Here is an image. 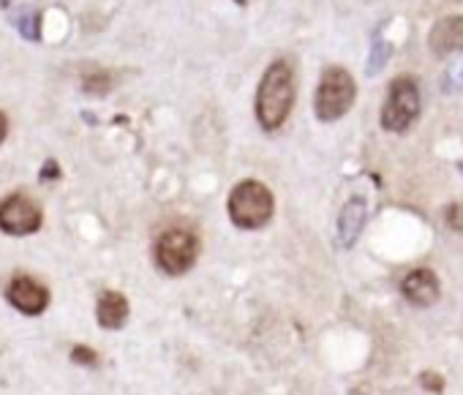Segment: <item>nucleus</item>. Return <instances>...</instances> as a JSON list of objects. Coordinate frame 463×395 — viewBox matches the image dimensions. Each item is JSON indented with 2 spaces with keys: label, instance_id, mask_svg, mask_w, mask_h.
<instances>
[{
  "label": "nucleus",
  "instance_id": "nucleus-16",
  "mask_svg": "<svg viewBox=\"0 0 463 395\" xmlns=\"http://www.w3.org/2000/svg\"><path fill=\"white\" fill-rule=\"evenodd\" d=\"M422 382H425V384H428V390H434V393H436V390H444V387H441V384H444V382H441V376L439 379H436V376H434V373H425V376H422Z\"/></svg>",
  "mask_w": 463,
  "mask_h": 395
},
{
  "label": "nucleus",
  "instance_id": "nucleus-6",
  "mask_svg": "<svg viewBox=\"0 0 463 395\" xmlns=\"http://www.w3.org/2000/svg\"><path fill=\"white\" fill-rule=\"evenodd\" d=\"M44 223L41 207L27 197L25 191H14L0 199V232L11 237H27L36 235Z\"/></svg>",
  "mask_w": 463,
  "mask_h": 395
},
{
  "label": "nucleus",
  "instance_id": "nucleus-14",
  "mask_svg": "<svg viewBox=\"0 0 463 395\" xmlns=\"http://www.w3.org/2000/svg\"><path fill=\"white\" fill-rule=\"evenodd\" d=\"M71 360H74V363H79V366H96L98 354L93 352V349H88V346H74V349H71Z\"/></svg>",
  "mask_w": 463,
  "mask_h": 395
},
{
  "label": "nucleus",
  "instance_id": "nucleus-13",
  "mask_svg": "<svg viewBox=\"0 0 463 395\" xmlns=\"http://www.w3.org/2000/svg\"><path fill=\"white\" fill-rule=\"evenodd\" d=\"M387 44L382 41V36H376V41H373V50H371V63H368V74H379L382 69H385V63H387Z\"/></svg>",
  "mask_w": 463,
  "mask_h": 395
},
{
  "label": "nucleus",
  "instance_id": "nucleus-10",
  "mask_svg": "<svg viewBox=\"0 0 463 395\" xmlns=\"http://www.w3.org/2000/svg\"><path fill=\"white\" fill-rule=\"evenodd\" d=\"M368 219V205L363 197H352L343 205L341 216H338V246L352 248L357 243L363 226Z\"/></svg>",
  "mask_w": 463,
  "mask_h": 395
},
{
  "label": "nucleus",
  "instance_id": "nucleus-4",
  "mask_svg": "<svg viewBox=\"0 0 463 395\" xmlns=\"http://www.w3.org/2000/svg\"><path fill=\"white\" fill-rule=\"evenodd\" d=\"M417 115H420V85H417V79L409 74L392 79L385 106H382V118H379L382 128L390 131V134H401L415 123Z\"/></svg>",
  "mask_w": 463,
  "mask_h": 395
},
{
  "label": "nucleus",
  "instance_id": "nucleus-2",
  "mask_svg": "<svg viewBox=\"0 0 463 395\" xmlns=\"http://www.w3.org/2000/svg\"><path fill=\"white\" fill-rule=\"evenodd\" d=\"M229 221L243 232H256L268 226L272 213H275V199L265 183L259 180H243L232 188L229 202H226Z\"/></svg>",
  "mask_w": 463,
  "mask_h": 395
},
{
  "label": "nucleus",
  "instance_id": "nucleus-1",
  "mask_svg": "<svg viewBox=\"0 0 463 395\" xmlns=\"http://www.w3.org/2000/svg\"><path fill=\"white\" fill-rule=\"evenodd\" d=\"M294 71L286 60L270 63L256 90V120L265 131H275L286 123L294 106Z\"/></svg>",
  "mask_w": 463,
  "mask_h": 395
},
{
  "label": "nucleus",
  "instance_id": "nucleus-5",
  "mask_svg": "<svg viewBox=\"0 0 463 395\" xmlns=\"http://www.w3.org/2000/svg\"><path fill=\"white\" fill-rule=\"evenodd\" d=\"M156 265L158 270L177 278L183 272H188L196 265L199 256V237L191 229H167L158 235L156 240Z\"/></svg>",
  "mask_w": 463,
  "mask_h": 395
},
{
  "label": "nucleus",
  "instance_id": "nucleus-8",
  "mask_svg": "<svg viewBox=\"0 0 463 395\" xmlns=\"http://www.w3.org/2000/svg\"><path fill=\"white\" fill-rule=\"evenodd\" d=\"M428 50L436 57H452L463 52V14L441 17L428 33Z\"/></svg>",
  "mask_w": 463,
  "mask_h": 395
},
{
  "label": "nucleus",
  "instance_id": "nucleus-12",
  "mask_svg": "<svg viewBox=\"0 0 463 395\" xmlns=\"http://www.w3.org/2000/svg\"><path fill=\"white\" fill-rule=\"evenodd\" d=\"M82 90L90 93V96H104L112 90V76L106 71H93V74L82 76Z\"/></svg>",
  "mask_w": 463,
  "mask_h": 395
},
{
  "label": "nucleus",
  "instance_id": "nucleus-15",
  "mask_svg": "<svg viewBox=\"0 0 463 395\" xmlns=\"http://www.w3.org/2000/svg\"><path fill=\"white\" fill-rule=\"evenodd\" d=\"M447 223H450V229L461 232L463 229V207L452 205V207H450V213H447Z\"/></svg>",
  "mask_w": 463,
  "mask_h": 395
},
{
  "label": "nucleus",
  "instance_id": "nucleus-9",
  "mask_svg": "<svg viewBox=\"0 0 463 395\" xmlns=\"http://www.w3.org/2000/svg\"><path fill=\"white\" fill-rule=\"evenodd\" d=\"M401 292H403V297H406L412 305L428 308V305H434L441 295L439 275L431 270V268H417V270H412L401 281Z\"/></svg>",
  "mask_w": 463,
  "mask_h": 395
},
{
  "label": "nucleus",
  "instance_id": "nucleus-18",
  "mask_svg": "<svg viewBox=\"0 0 463 395\" xmlns=\"http://www.w3.org/2000/svg\"><path fill=\"white\" fill-rule=\"evenodd\" d=\"M55 174H60V172H57V167H55V161H49L47 167H44V177H55Z\"/></svg>",
  "mask_w": 463,
  "mask_h": 395
},
{
  "label": "nucleus",
  "instance_id": "nucleus-17",
  "mask_svg": "<svg viewBox=\"0 0 463 395\" xmlns=\"http://www.w3.org/2000/svg\"><path fill=\"white\" fill-rule=\"evenodd\" d=\"M6 137H8V118L0 112V145L6 142Z\"/></svg>",
  "mask_w": 463,
  "mask_h": 395
},
{
  "label": "nucleus",
  "instance_id": "nucleus-3",
  "mask_svg": "<svg viewBox=\"0 0 463 395\" xmlns=\"http://www.w3.org/2000/svg\"><path fill=\"white\" fill-rule=\"evenodd\" d=\"M354 96H357L354 76L341 66H330V69H324V74L319 79L317 96H314V112H317L322 123L341 120L343 115L352 109Z\"/></svg>",
  "mask_w": 463,
  "mask_h": 395
},
{
  "label": "nucleus",
  "instance_id": "nucleus-7",
  "mask_svg": "<svg viewBox=\"0 0 463 395\" xmlns=\"http://www.w3.org/2000/svg\"><path fill=\"white\" fill-rule=\"evenodd\" d=\"M6 297L25 317H39L49 305V289L44 284H39L33 275H14Z\"/></svg>",
  "mask_w": 463,
  "mask_h": 395
},
{
  "label": "nucleus",
  "instance_id": "nucleus-11",
  "mask_svg": "<svg viewBox=\"0 0 463 395\" xmlns=\"http://www.w3.org/2000/svg\"><path fill=\"white\" fill-rule=\"evenodd\" d=\"M128 297L115 289H106L98 295L96 303V319L104 330H120L125 319H128Z\"/></svg>",
  "mask_w": 463,
  "mask_h": 395
}]
</instances>
